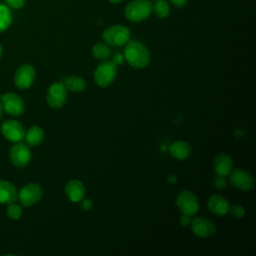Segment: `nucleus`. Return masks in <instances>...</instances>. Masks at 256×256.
Returning a JSON list of instances; mask_svg holds the SVG:
<instances>
[{
    "label": "nucleus",
    "instance_id": "nucleus-14",
    "mask_svg": "<svg viewBox=\"0 0 256 256\" xmlns=\"http://www.w3.org/2000/svg\"><path fill=\"white\" fill-rule=\"evenodd\" d=\"M65 195L67 198L74 203H78L85 197L86 189L84 184L78 179H71L69 180L64 188Z\"/></svg>",
    "mask_w": 256,
    "mask_h": 256
},
{
    "label": "nucleus",
    "instance_id": "nucleus-20",
    "mask_svg": "<svg viewBox=\"0 0 256 256\" xmlns=\"http://www.w3.org/2000/svg\"><path fill=\"white\" fill-rule=\"evenodd\" d=\"M63 84L65 85L66 89L72 92H82L86 89V81L84 78L77 76V75H71L65 78Z\"/></svg>",
    "mask_w": 256,
    "mask_h": 256
},
{
    "label": "nucleus",
    "instance_id": "nucleus-13",
    "mask_svg": "<svg viewBox=\"0 0 256 256\" xmlns=\"http://www.w3.org/2000/svg\"><path fill=\"white\" fill-rule=\"evenodd\" d=\"M1 134L10 142H20L25 137V129L17 120H6L1 125Z\"/></svg>",
    "mask_w": 256,
    "mask_h": 256
},
{
    "label": "nucleus",
    "instance_id": "nucleus-2",
    "mask_svg": "<svg viewBox=\"0 0 256 256\" xmlns=\"http://www.w3.org/2000/svg\"><path fill=\"white\" fill-rule=\"evenodd\" d=\"M152 13V3L149 0H132L124 10L127 20L133 23H139L147 19Z\"/></svg>",
    "mask_w": 256,
    "mask_h": 256
},
{
    "label": "nucleus",
    "instance_id": "nucleus-30",
    "mask_svg": "<svg viewBox=\"0 0 256 256\" xmlns=\"http://www.w3.org/2000/svg\"><path fill=\"white\" fill-rule=\"evenodd\" d=\"M124 55H122L121 53H117V54H115L114 56H113V58H112V61L118 66V65H121V64H123V62H124Z\"/></svg>",
    "mask_w": 256,
    "mask_h": 256
},
{
    "label": "nucleus",
    "instance_id": "nucleus-3",
    "mask_svg": "<svg viewBox=\"0 0 256 256\" xmlns=\"http://www.w3.org/2000/svg\"><path fill=\"white\" fill-rule=\"evenodd\" d=\"M117 65L113 61L103 60L94 71L93 77L95 83L101 88L110 86L117 77Z\"/></svg>",
    "mask_w": 256,
    "mask_h": 256
},
{
    "label": "nucleus",
    "instance_id": "nucleus-32",
    "mask_svg": "<svg viewBox=\"0 0 256 256\" xmlns=\"http://www.w3.org/2000/svg\"><path fill=\"white\" fill-rule=\"evenodd\" d=\"M167 180H168V182H170V183H174L175 181H177V178H176L175 175H170V176L167 178Z\"/></svg>",
    "mask_w": 256,
    "mask_h": 256
},
{
    "label": "nucleus",
    "instance_id": "nucleus-34",
    "mask_svg": "<svg viewBox=\"0 0 256 256\" xmlns=\"http://www.w3.org/2000/svg\"><path fill=\"white\" fill-rule=\"evenodd\" d=\"M3 112H4V110H3V107H2V104H1V101H0V119L3 115Z\"/></svg>",
    "mask_w": 256,
    "mask_h": 256
},
{
    "label": "nucleus",
    "instance_id": "nucleus-17",
    "mask_svg": "<svg viewBox=\"0 0 256 256\" xmlns=\"http://www.w3.org/2000/svg\"><path fill=\"white\" fill-rule=\"evenodd\" d=\"M18 197V191L15 185L6 180H0V204L8 205L15 202Z\"/></svg>",
    "mask_w": 256,
    "mask_h": 256
},
{
    "label": "nucleus",
    "instance_id": "nucleus-33",
    "mask_svg": "<svg viewBox=\"0 0 256 256\" xmlns=\"http://www.w3.org/2000/svg\"><path fill=\"white\" fill-rule=\"evenodd\" d=\"M109 2H111V3H113V4H118V3H121V2H123L124 0H108Z\"/></svg>",
    "mask_w": 256,
    "mask_h": 256
},
{
    "label": "nucleus",
    "instance_id": "nucleus-6",
    "mask_svg": "<svg viewBox=\"0 0 256 256\" xmlns=\"http://www.w3.org/2000/svg\"><path fill=\"white\" fill-rule=\"evenodd\" d=\"M176 205L182 214L194 216L200 209V203L197 196L189 191L183 190L176 197Z\"/></svg>",
    "mask_w": 256,
    "mask_h": 256
},
{
    "label": "nucleus",
    "instance_id": "nucleus-26",
    "mask_svg": "<svg viewBox=\"0 0 256 256\" xmlns=\"http://www.w3.org/2000/svg\"><path fill=\"white\" fill-rule=\"evenodd\" d=\"M80 204V208L83 211H90L93 208V202L89 198H83L81 201L78 202Z\"/></svg>",
    "mask_w": 256,
    "mask_h": 256
},
{
    "label": "nucleus",
    "instance_id": "nucleus-22",
    "mask_svg": "<svg viewBox=\"0 0 256 256\" xmlns=\"http://www.w3.org/2000/svg\"><path fill=\"white\" fill-rule=\"evenodd\" d=\"M152 11L158 18H166L170 15V5L166 0H156L152 4Z\"/></svg>",
    "mask_w": 256,
    "mask_h": 256
},
{
    "label": "nucleus",
    "instance_id": "nucleus-9",
    "mask_svg": "<svg viewBox=\"0 0 256 256\" xmlns=\"http://www.w3.org/2000/svg\"><path fill=\"white\" fill-rule=\"evenodd\" d=\"M3 110L11 116H19L25 111L24 100L16 93L7 92L0 96Z\"/></svg>",
    "mask_w": 256,
    "mask_h": 256
},
{
    "label": "nucleus",
    "instance_id": "nucleus-11",
    "mask_svg": "<svg viewBox=\"0 0 256 256\" xmlns=\"http://www.w3.org/2000/svg\"><path fill=\"white\" fill-rule=\"evenodd\" d=\"M36 78L35 68L30 64H23L15 72L14 84L18 89L26 90L30 88Z\"/></svg>",
    "mask_w": 256,
    "mask_h": 256
},
{
    "label": "nucleus",
    "instance_id": "nucleus-24",
    "mask_svg": "<svg viewBox=\"0 0 256 256\" xmlns=\"http://www.w3.org/2000/svg\"><path fill=\"white\" fill-rule=\"evenodd\" d=\"M6 214L10 219L18 220L22 216V208L19 204L15 203V202L9 203L6 208Z\"/></svg>",
    "mask_w": 256,
    "mask_h": 256
},
{
    "label": "nucleus",
    "instance_id": "nucleus-15",
    "mask_svg": "<svg viewBox=\"0 0 256 256\" xmlns=\"http://www.w3.org/2000/svg\"><path fill=\"white\" fill-rule=\"evenodd\" d=\"M229 206L230 204L228 200L219 194L211 195L207 201V207L209 211L218 217L226 215L228 213Z\"/></svg>",
    "mask_w": 256,
    "mask_h": 256
},
{
    "label": "nucleus",
    "instance_id": "nucleus-29",
    "mask_svg": "<svg viewBox=\"0 0 256 256\" xmlns=\"http://www.w3.org/2000/svg\"><path fill=\"white\" fill-rule=\"evenodd\" d=\"M169 4H171L172 6H174L175 8H181V7H184L188 0H167Z\"/></svg>",
    "mask_w": 256,
    "mask_h": 256
},
{
    "label": "nucleus",
    "instance_id": "nucleus-12",
    "mask_svg": "<svg viewBox=\"0 0 256 256\" xmlns=\"http://www.w3.org/2000/svg\"><path fill=\"white\" fill-rule=\"evenodd\" d=\"M191 229L194 235L200 238H209L216 233V226L214 222L204 216L195 217L191 220Z\"/></svg>",
    "mask_w": 256,
    "mask_h": 256
},
{
    "label": "nucleus",
    "instance_id": "nucleus-5",
    "mask_svg": "<svg viewBox=\"0 0 256 256\" xmlns=\"http://www.w3.org/2000/svg\"><path fill=\"white\" fill-rule=\"evenodd\" d=\"M43 195L42 187L38 183L30 182L21 187L18 191L17 200L24 207H30L38 203Z\"/></svg>",
    "mask_w": 256,
    "mask_h": 256
},
{
    "label": "nucleus",
    "instance_id": "nucleus-35",
    "mask_svg": "<svg viewBox=\"0 0 256 256\" xmlns=\"http://www.w3.org/2000/svg\"><path fill=\"white\" fill-rule=\"evenodd\" d=\"M2 54H3V48H2V46L0 45V58L2 57Z\"/></svg>",
    "mask_w": 256,
    "mask_h": 256
},
{
    "label": "nucleus",
    "instance_id": "nucleus-25",
    "mask_svg": "<svg viewBox=\"0 0 256 256\" xmlns=\"http://www.w3.org/2000/svg\"><path fill=\"white\" fill-rule=\"evenodd\" d=\"M228 212L230 213V215L235 218V219H241L245 216L246 210L244 208V206H242L241 204H233L232 206H229V210Z\"/></svg>",
    "mask_w": 256,
    "mask_h": 256
},
{
    "label": "nucleus",
    "instance_id": "nucleus-27",
    "mask_svg": "<svg viewBox=\"0 0 256 256\" xmlns=\"http://www.w3.org/2000/svg\"><path fill=\"white\" fill-rule=\"evenodd\" d=\"M6 4L13 9H19L21 7H23V5L25 4L26 0H5Z\"/></svg>",
    "mask_w": 256,
    "mask_h": 256
},
{
    "label": "nucleus",
    "instance_id": "nucleus-19",
    "mask_svg": "<svg viewBox=\"0 0 256 256\" xmlns=\"http://www.w3.org/2000/svg\"><path fill=\"white\" fill-rule=\"evenodd\" d=\"M45 138V132L43 128L40 126L34 125L28 129L27 132H25L24 139L26 140V144L28 146H38L40 145Z\"/></svg>",
    "mask_w": 256,
    "mask_h": 256
},
{
    "label": "nucleus",
    "instance_id": "nucleus-7",
    "mask_svg": "<svg viewBox=\"0 0 256 256\" xmlns=\"http://www.w3.org/2000/svg\"><path fill=\"white\" fill-rule=\"evenodd\" d=\"M9 158L11 163L18 168L27 166L32 158L30 147L21 141L16 142L9 150Z\"/></svg>",
    "mask_w": 256,
    "mask_h": 256
},
{
    "label": "nucleus",
    "instance_id": "nucleus-16",
    "mask_svg": "<svg viewBox=\"0 0 256 256\" xmlns=\"http://www.w3.org/2000/svg\"><path fill=\"white\" fill-rule=\"evenodd\" d=\"M214 172L219 176H228L233 169V162L229 155L226 153H219L213 160Z\"/></svg>",
    "mask_w": 256,
    "mask_h": 256
},
{
    "label": "nucleus",
    "instance_id": "nucleus-23",
    "mask_svg": "<svg viewBox=\"0 0 256 256\" xmlns=\"http://www.w3.org/2000/svg\"><path fill=\"white\" fill-rule=\"evenodd\" d=\"M12 22V15L6 6L0 4V32L6 30Z\"/></svg>",
    "mask_w": 256,
    "mask_h": 256
},
{
    "label": "nucleus",
    "instance_id": "nucleus-1",
    "mask_svg": "<svg viewBox=\"0 0 256 256\" xmlns=\"http://www.w3.org/2000/svg\"><path fill=\"white\" fill-rule=\"evenodd\" d=\"M124 48V59L136 69L147 67L151 60V54L146 45L137 40H129Z\"/></svg>",
    "mask_w": 256,
    "mask_h": 256
},
{
    "label": "nucleus",
    "instance_id": "nucleus-21",
    "mask_svg": "<svg viewBox=\"0 0 256 256\" xmlns=\"http://www.w3.org/2000/svg\"><path fill=\"white\" fill-rule=\"evenodd\" d=\"M92 55L97 60H107L111 56V49L105 42H98L92 48Z\"/></svg>",
    "mask_w": 256,
    "mask_h": 256
},
{
    "label": "nucleus",
    "instance_id": "nucleus-31",
    "mask_svg": "<svg viewBox=\"0 0 256 256\" xmlns=\"http://www.w3.org/2000/svg\"><path fill=\"white\" fill-rule=\"evenodd\" d=\"M191 216L187 215V214H182V216L180 217V224L182 226H187L188 224H190L191 222Z\"/></svg>",
    "mask_w": 256,
    "mask_h": 256
},
{
    "label": "nucleus",
    "instance_id": "nucleus-18",
    "mask_svg": "<svg viewBox=\"0 0 256 256\" xmlns=\"http://www.w3.org/2000/svg\"><path fill=\"white\" fill-rule=\"evenodd\" d=\"M170 155L177 160H185L190 157L192 148L187 141L178 140L173 142L169 147Z\"/></svg>",
    "mask_w": 256,
    "mask_h": 256
},
{
    "label": "nucleus",
    "instance_id": "nucleus-28",
    "mask_svg": "<svg viewBox=\"0 0 256 256\" xmlns=\"http://www.w3.org/2000/svg\"><path fill=\"white\" fill-rule=\"evenodd\" d=\"M214 183H215V186L219 189H223L226 187V180H225L224 176L217 175V177L214 180Z\"/></svg>",
    "mask_w": 256,
    "mask_h": 256
},
{
    "label": "nucleus",
    "instance_id": "nucleus-10",
    "mask_svg": "<svg viewBox=\"0 0 256 256\" xmlns=\"http://www.w3.org/2000/svg\"><path fill=\"white\" fill-rule=\"evenodd\" d=\"M229 176V182L235 188L242 191H250L255 186V181L250 172L237 168L232 169Z\"/></svg>",
    "mask_w": 256,
    "mask_h": 256
},
{
    "label": "nucleus",
    "instance_id": "nucleus-4",
    "mask_svg": "<svg viewBox=\"0 0 256 256\" xmlns=\"http://www.w3.org/2000/svg\"><path fill=\"white\" fill-rule=\"evenodd\" d=\"M102 39L112 47L124 46L130 40V29L124 25H112L103 31Z\"/></svg>",
    "mask_w": 256,
    "mask_h": 256
},
{
    "label": "nucleus",
    "instance_id": "nucleus-8",
    "mask_svg": "<svg viewBox=\"0 0 256 256\" xmlns=\"http://www.w3.org/2000/svg\"><path fill=\"white\" fill-rule=\"evenodd\" d=\"M67 101V89L61 82H55L47 90L46 102L54 109L62 108Z\"/></svg>",
    "mask_w": 256,
    "mask_h": 256
}]
</instances>
